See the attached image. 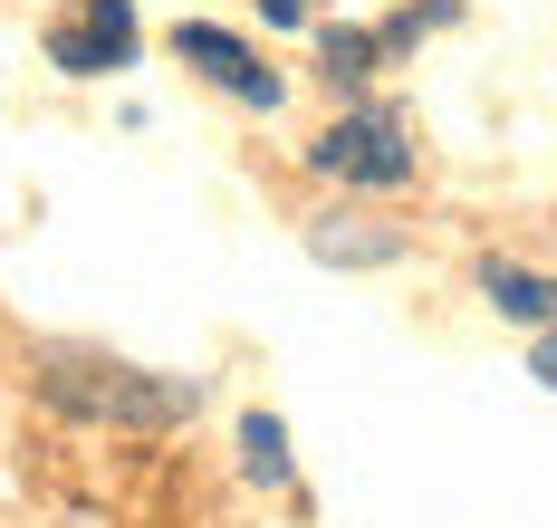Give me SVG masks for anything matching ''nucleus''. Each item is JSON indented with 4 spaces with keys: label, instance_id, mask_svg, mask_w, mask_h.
Returning a JSON list of instances; mask_svg holds the SVG:
<instances>
[{
    "label": "nucleus",
    "instance_id": "obj_1",
    "mask_svg": "<svg viewBox=\"0 0 557 528\" xmlns=\"http://www.w3.org/2000/svg\"><path fill=\"white\" fill-rule=\"evenodd\" d=\"M39 404L67 423H115V432H173L202 413L193 375H154V365H125L107 347H39Z\"/></svg>",
    "mask_w": 557,
    "mask_h": 528
},
{
    "label": "nucleus",
    "instance_id": "obj_2",
    "mask_svg": "<svg viewBox=\"0 0 557 528\" xmlns=\"http://www.w3.org/2000/svg\"><path fill=\"white\" fill-rule=\"evenodd\" d=\"M308 174L356 183V192H404L413 183V125L394 106H346V116L308 144Z\"/></svg>",
    "mask_w": 557,
    "mask_h": 528
},
{
    "label": "nucleus",
    "instance_id": "obj_3",
    "mask_svg": "<svg viewBox=\"0 0 557 528\" xmlns=\"http://www.w3.org/2000/svg\"><path fill=\"white\" fill-rule=\"evenodd\" d=\"M135 49H145L135 0H77V10H58V20H49V67H58V77H107V67H135Z\"/></svg>",
    "mask_w": 557,
    "mask_h": 528
},
{
    "label": "nucleus",
    "instance_id": "obj_4",
    "mask_svg": "<svg viewBox=\"0 0 557 528\" xmlns=\"http://www.w3.org/2000/svg\"><path fill=\"white\" fill-rule=\"evenodd\" d=\"M173 59H183V67H202L222 97L260 106V116H270L278 97H288V87H278V67H260V49H250V39H231V29H212V20H183V29H173Z\"/></svg>",
    "mask_w": 557,
    "mask_h": 528
},
{
    "label": "nucleus",
    "instance_id": "obj_5",
    "mask_svg": "<svg viewBox=\"0 0 557 528\" xmlns=\"http://www.w3.org/2000/svg\"><path fill=\"white\" fill-rule=\"evenodd\" d=\"M481 298L509 327H557V269H519V260H481Z\"/></svg>",
    "mask_w": 557,
    "mask_h": 528
},
{
    "label": "nucleus",
    "instance_id": "obj_6",
    "mask_svg": "<svg viewBox=\"0 0 557 528\" xmlns=\"http://www.w3.org/2000/svg\"><path fill=\"white\" fill-rule=\"evenodd\" d=\"M308 250L336 260V269H385V260H404V231H366L356 212H327V222L308 231Z\"/></svg>",
    "mask_w": 557,
    "mask_h": 528
},
{
    "label": "nucleus",
    "instance_id": "obj_7",
    "mask_svg": "<svg viewBox=\"0 0 557 528\" xmlns=\"http://www.w3.org/2000/svg\"><path fill=\"white\" fill-rule=\"evenodd\" d=\"M240 470H250L260 490H288V480H298V470H288V423H278V413H250V423H240Z\"/></svg>",
    "mask_w": 557,
    "mask_h": 528
},
{
    "label": "nucleus",
    "instance_id": "obj_8",
    "mask_svg": "<svg viewBox=\"0 0 557 528\" xmlns=\"http://www.w3.org/2000/svg\"><path fill=\"white\" fill-rule=\"evenodd\" d=\"M318 67H327V87H366V77L385 67V39H375V29H327V39H318Z\"/></svg>",
    "mask_w": 557,
    "mask_h": 528
},
{
    "label": "nucleus",
    "instance_id": "obj_9",
    "mask_svg": "<svg viewBox=\"0 0 557 528\" xmlns=\"http://www.w3.org/2000/svg\"><path fill=\"white\" fill-rule=\"evenodd\" d=\"M529 375H539V385L557 394V327H539V355H529Z\"/></svg>",
    "mask_w": 557,
    "mask_h": 528
},
{
    "label": "nucleus",
    "instance_id": "obj_10",
    "mask_svg": "<svg viewBox=\"0 0 557 528\" xmlns=\"http://www.w3.org/2000/svg\"><path fill=\"white\" fill-rule=\"evenodd\" d=\"M260 20H278V29H298V20H308V0H260Z\"/></svg>",
    "mask_w": 557,
    "mask_h": 528
}]
</instances>
